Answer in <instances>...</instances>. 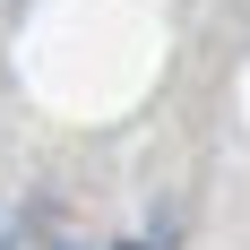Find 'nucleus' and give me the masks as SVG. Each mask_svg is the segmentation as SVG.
Listing matches in <instances>:
<instances>
[{
	"instance_id": "f257e3e1",
	"label": "nucleus",
	"mask_w": 250,
	"mask_h": 250,
	"mask_svg": "<svg viewBox=\"0 0 250 250\" xmlns=\"http://www.w3.org/2000/svg\"><path fill=\"white\" fill-rule=\"evenodd\" d=\"M52 250H69V242H52Z\"/></svg>"
}]
</instances>
